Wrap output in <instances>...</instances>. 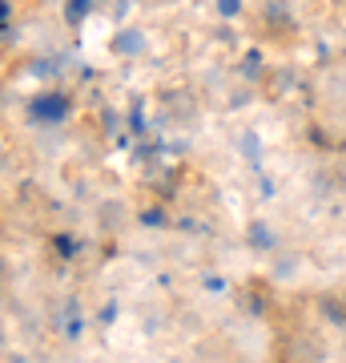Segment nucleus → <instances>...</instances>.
<instances>
[{"mask_svg":"<svg viewBox=\"0 0 346 363\" xmlns=\"http://www.w3.org/2000/svg\"><path fill=\"white\" fill-rule=\"evenodd\" d=\"M28 109H33L37 121H64L69 117V97H61V93H40Z\"/></svg>","mask_w":346,"mask_h":363,"instance_id":"obj_1","label":"nucleus"},{"mask_svg":"<svg viewBox=\"0 0 346 363\" xmlns=\"http://www.w3.org/2000/svg\"><path fill=\"white\" fill-rule=\"evenodd\" d=\"M8 16H13V4H8V0H0V25H8Z\"/></svg>","mask_w":346,"mask_h":363,"instance_id":"obj_2","label":"nucleus"},{"mask_svg":"<svg viewBox=\"0 0 346 363\" xmlns=\"http://www.w3.org/2000/svg\"><path fill=\"white\" fill-rule=\"evenodd\" d=\"M85 9H89V0H73V4H69V13H73V16H81Z\"/></svg>","mask_w":346,"mask_h":363,"instance_id":"obj_3","label":"nucleus"}]
</instances>
